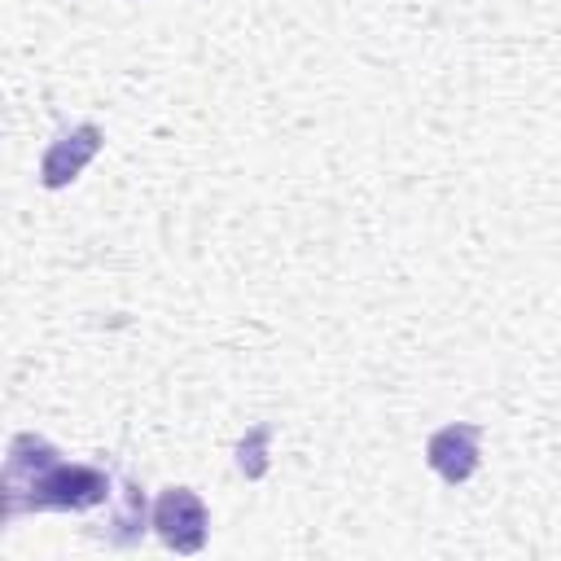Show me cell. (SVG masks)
<instances>
[{
	"label": "cell",
	"mask_w": 561,
	"mask_h": 561,
	"mask_svg": "<svg viewBox=\"0 0 561 561\" xmlns=\"http://www.w3.org/2000/svg\"><path fill=\"white\" fill-rule=\"evenodd\" d=\"M110 500V478L88 465H66L57 451L31 434L13 438L4 469V508H92Z\"/></svg>",
	"instance_id": "cell-1"
},
{
	"label": "cell",
	"mask_w": 561,
	"mask_h": 561,
	"mask_svg": "<svg viewBox=\"0 0 561 561\" xmlns=\"http://www.w3.org/2000/svg\"><path fill=\"white\" fill-rule=\"evenodd\" d=\"M425 456L443 482H465L478 469V430L473 425H443L430 438Z\"/></svg>",
	"instance_id": "cell-4"
},
{
	"label": "cell",
	"mask_w": 561,
	"mask_h": 561,
	"mask_svg": "<svg viewBox=\"0 0 561 561\" xmlns=\"http://www.w3.org/2000/svg\"><path fill=\"white\" fill-rule=\"evenodd\" d=\"M153 526L167 548L175 552H197L206 543V508L188 486H171L153 504Z\"/></svg>",
	"instance_id": "cell-2"
},
{
	"label": "cell",
	"mask_w": 561,
	"mask_h": 561,
	"mask_svg": "<svg viewBox=\"0 0 561 561\" xmlns=\"http://www.w3.org/2000/svg\"><path fill=\"white\" fill-rule=\"evenodd\" d=\"M96 149H101V131H96L92 123H79V127H70V131H61V136L53 140V149L44 153V167H39L44 184H48V188L70 184V180L88 167V158H92Z\"/></svg>",
	"instance_id": "cell-3"
}]
</instances>
